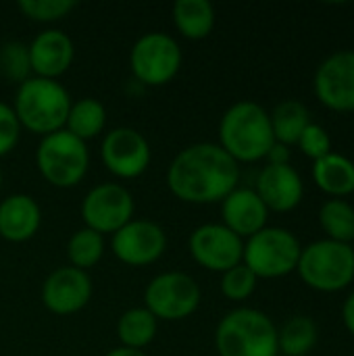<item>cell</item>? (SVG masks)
<instances>
[{
	"label": "cell",
	"mask_w": 354,
	"mask_h": 356,
	"mask_svg": "<svg viewBox=\"0 0 354 356\" xmlns=\"http://www.w3.org/2000/svg\"><path fill=\"white\" fill-rule=\"evenodd\" d=\"M104 356H146L142 350H136V348H125V346H117L113 350H108Z\"/></svg>",
	"instance_id": "35"
},
{
	"label": "cell",
	"mask_w": 354,
	"mask_h": 356,
	"mask_svg": "<svg viewBox=\"0 0 354 356\" xmlns=\"http://www.w3.org/2000/svg\"><path fill=\"white\" fill-rule=\"evenodd\" d=\"M113 254L129 267H146L156 263L167 250L163 227L148 219H131L111 236Z\"/></svg>",
	"instance_id": "12"
},
{
	"label": "cell",
	"mask_w": 354,
	"mask_h": 356,
	"mask_svg": "<svg viewBox=\"0 0 354 356\" xmlns=\"http://www.w3.org/2000/svg\"><path fill=\"white\" fill-rule=\"evenodd\" d=\"M202 292L196 280L184 271H167L152 277L144 290V309L156 321H182L196 313Z\"/></svg>",
	"instance_id": "9"
},
{
	"label": "cell",
	"mask_w": 354,
	"mask_h": 356,
	"mask_svg": "<svg viewBox=\"0 0 354 356\" xmlns=\"http://www.w3.org/2000/svg\"><path fill=\"white\" fill-rule=\"evenodd\" d=\"M221 217L223 225L234 232L238 238L248 240L267 227L269 211L255 192V188H236L221 200Z\"/></svg>",
	"instance_id": "18"
},
{
	"label": "cell",
	"mask_w": 354,
	"mask_h": 356,
	"mask_svg": "<svg viewBox=\"0 0 354 356\" xmlns=\"http://www.w3.org/2000/svg\"><path fill=\"white\" fill-rule=\"evenodd\" d=\"M319 225L328 240L353 244L354 242V207L348 200L330 198L319 209Z\"/></svg>",
	"instance_id": "26"
},
{
	"label": "cell",
	"mask_w": 354,
	"mask_h": 356,
	"mask_svg": "<svg viewBox=\"0 0 354 356\" xmlns=\"http://www.w3.org/2000/svg\"><path fill=\"white\" fill-rule=\"evenodd\" d=\"M317 325L307 315H296L288 319L282 330H277V353L284 356H307L317 346Z\"/></svg>",
	"instance_id": "24"
},
{
	"label": "cell",
	"mask_w": 354,
	"mask_h": 356,
	"mask_svg": "<svg viewBox=\"0 0 354 356\" xmlns=\"http://www.w3.org/2000/svg\"><path fill=\"white\" fill-rule=\"evenodd\" d=\"M255 192L269 213H290L303 202L305 184L292 165H265L257 177Z\"/></svg>",
	"instance_id": "16"
},
{
	"label": "cell",
	"mask_w": 354,
	"mask_h": 356,
	"mask_svg": "<svg viewBox=\"0 0 354 356\" xmlns=\"http://www.w3.org/2000/svg\"><path fill=\"white\" fill-rule=\"evenodd\" d=\"M156 323L159 321L154 319V315L148 309L134 307V309L125 311L119 317V321H117V338H119L121 346L142 350L154 340Z\"/></svg>",
	"instance_id": "25"
},
{
	"label": "cell",
	"mask_w": 354,
	"mask_h": 356,
	"mask_svg": "<svg viewBox=\"0 0 354 356\" xmlns=\"http://www.w3.org/2000/svg\"><path fill=\"white\" fill-rule=\"evenodd\" d=\"M217 15L209 0H177L173 4V23L188 40H204L215 27Z\"/></svg>",
	"instance_id": "21"
},
{
	"label": "cell",
	"mask_w": 354,
	"mask_h": 356,
	"mask_svg": "<svg viewBox=\"0 0 354 356\" xmlns=\"http://www.w3.org/2000/svg\"><path fill=\"white\" fill-rule=\"evenodd\" d=\"M29 52V67L33 77L44 79H58L63 73L69 71L75 58L73 40L61 29H44L40 31L31 44H27Z\"/></svg>",
	"instance_id": "17"
},
{
	"label": "cell",
	"mask_w": 354,
	"mask_h": 356,
	"mask_svg": "<svg viewBox=\"0 0 354 356\" xmlns=\"http://www.w3.org/2000/svg\"><path fill=\"white\" fill-rule=\"evenodd\" d=\"M92 298V280L88 271L75 267L54 269L42 284V302L54 315L79 313Z\"/></svg>",
	"instance_id": "15"
},
{
	"label": "cell",
	"mask_w": 354,
	"mask_h": 356,
	"mask_svg": "<svg viewBox=\"0 0 354 356\" xmlns=\"http://www.w3.org/2000/svg\"><path fill=\"white\" fill-rule=\"evenodd\" d=\"M257 284H259V277L244 263L221 273V294L234 302H242L250 298L257 290Z\"/></svg>",
	"instance_id": "29"
},
{
	"label": "cell",
	"mask_w": 354,
	"mask_h": 356,
	"mask_svg": "<svg viewBox=\"0 0 354 356\" xmlns=\"http://www.w3.org/2000/svg\"><path fill=\"white\" fill-rule=\"evenodd\" d=\"M300 242L286 227H263L244 240L242 263L259 280H277L296 271L300 259Z\"/></svg>",
	"instance_id": "7"
},
{
	"label": "cell",
	"mask_w": 354,
	"mask_h": 356,
	"mask_svg": "<svg viewBox=\"0 0 354 356\" xmlns=\"http://www.w3.org/2000/svg\"><path fill=\"white\" fill-rule=\"evenodd\" d=\"M134 196L121 184H98L81 200V219L88 229L104 236L115 234L134 219Z\"/></svg>",
	"instance_id": "10"
},
{
	"label": "cell",
	"mask_w": 354,
	"mask_h": 356,
	"mask_svg": "<svg viewBox=\"0 0 354 356\" xmlns=\"http://www.w3.org/2000/svg\"><path fill=\"white\" fill-rule=\"evenodd\" d=\"M296 146L300 148V152L305 156L313 159V163H315V161H319V159H323V156H328L332 152V138L325 131V127H321L317 123H311L303 131V136L296 142Z\"/></svg>",
	"instance_id": "31"
},
{
	"label": "cell",
	"mask_w": 354,
	"mask_h": 356,
	"mask_svg": "<svg viewBox=\"0 0 354 356\" xmlns=\"http://www.w3.org/2000/svg\"><path fill=\"white\" fill-rule=\"evenodd\" d=\"M317 100L334 113H354V50L330 54L315 71Z\"/></svg>",
	"instance_id": "13"
},
{
	"label": "cell",
	"mask_w": 354,
	"mask_h": 356,
	"mask_svg": "<svg viewBox=\"0 0 354 356\" xmlns=\"http://www.w3.org/2000/svg\"><path fill=\"white\" fill-rule=\"evenodd\" d=\"M42 223L40 204L29 194H10L0 200V238L13 244L31 240Z\"/></svg>",
	"instance_id": "19"
},
{
	"label": "cell",
	"mask_w": 354,
	"mask_h": 356,
	"mask_svg": "<svg viewBox=\"0 0 354 356\" xmlns=\"http://www.w3.org/2000/svg\"><path fill=\"white\" fill-rule=\"evenodd\" d=\"M313 181L330 198H346L354 194V161L344 154L330 152L313 163Z\"/></svg>",
	"instance_id": "20"
},
{
	"label": "cell",
	"mask_w": 354,
	"mask_h": 356,
	"mask_svg": "<svg viewBox=\"0 0 354 356\" xmlns=\"http://www.w3.org/2000/svg\"><path fill=\"white\" fill-rule=\"evenodd\" d=\"M269 119H271V129H273L275 142L286 144V146H296L303 131L313 123L307 104L300 100H292V98L282 100L269 113Z\"/></svg>",
	"instance_id": "22"
},
{
	"label": "cell",
	"mask_w": 354,
	"mask_h": 356,
	"mask_svg": "<svg viewBox=\"0 0 354 356\" xmlns=\"http://www.w3.org/2000/svg\"><path fill=\"white\" fill-rule=\"evenodd\" d=\"M192 259L207 271L225 273L242 263L244 240L230 232L223 223L198 225L188 240Z\"/></svg>",
	"instance_id": "11"
},
{
	"label": "cell",
	"mask_w": 354,
	"mask_h": 356,
	"mask_svg": "<svg viewBox=\"0 0 354 356\" xmlns=\"http://www.w3.org/2000/svg\"><path fill=\"white\" fill-rule=\"evenodd\" d=\"M240 165L215 142L190 144L167 169V186L188 204H215L238 188Z\"/></svg>",
	"instance_id": "1"
},
{
	"label": "cell",
	"mask_w": 354,
	"mask_h": 356,
	"mask_svg": "<svg viewBox=\"0 0 354 356\" xmlns=\"http://www.w3.org/2000/svg\"><path fill=\"white\" fill-rule=\"evenodd\" d=\"M35 165L40 175L50 186L75 188L88 173L90 150L86 142L67 129H61L40 140L35 150Z\"/></svg>",
	"instance_id": "6"
},
{
	"label": "cell",
	"mask_w": 354,
	"mask_h": 356,
	"mask_svg": "<svg viewBox=\"0 0 354 356\" xmlns=\"http://www.w3.org/2000/svg\"><path fill=\"white\" fill-rule=\"evenodd\" d=\"M290 156H292L290 146L275 142L267 152V165H290Z\"/></svg>",
	"instance_id": "33"
},
{
	"label": "cell",
	"mask_w": 354,
	"mask_h": 356,
	"mask_svg": "<svg viewBox=\"0 0 354 356\" xmlns=\"http://www.w3.org/2000/svg\"><path fill=\"white\" fill-rule=\"evenodd\" d=\"M27 44L23 42H4L0 46V75L13 83H23L31 75Z\"/></svg>",
	"instance_id": "28"
},
{
	"label": "cell",
	"mask_w": 354,
	"mask_h": 356,
	"mask_svg": "<svg viewBox=\"0 0 354 356\" xmlns=\"http://www.w3.org/2000/svg\"><path fill=\"white\" fill-rule=\"evenodd\" d=\"M296 273L303 284L315 292H342L354 282L353 244L323 238L309 246H303Z\"/></svg>",
	"instance_id": "5"
},
{
	"label": "cell",
	"mask_w": 354,
	"mask_h": 356,
	"mask_svg": "<svg viewBox=\"0 0 354 356\" xmlns=\"http://www.w3.org/2000/svg\"><path fill=\"white\" fill-rule=\"evenodd\" d=\"M102 254H104V236L88 227L77 229L67 242V259L75 269L88 271L90 267L98 265Z\"/></svg>",
	"instance_id": "27"
},
{
	"label": "cell",
	"mask_w": 354,
	"mask_h": 356,
	"mask_svg": "<svg viewBox=\"0 0 354 356\" xmlns=\"http://www.w3.org/2000/svg\"><path fill=\"white\" fill-rule=\"evenodd\" d=\"M2 179H4V177H2V169H0V190H2Z\"/></svg>",
	"instance_id": "36"
},
{
	"label": "cell",
	"mask_w": 354,
	"mask_h": 356,
	"mask_svg": "<svg viewBox=\"0 0 354 356\" xmlns=\"http://www.w3.org/2000/svg\"><path fill=\"white\" fill-rule=\"evenodd\" d=\"M182 48L165 31H148L140 35L129 50V69L144 86H165L182 69Z\"/></svg>",
	"instance_id": "8"
},
{
	"label": "cell",
	"mask_w": 354,
	"mask_h": 356,
	"mask_svg": "<svg viewBox=\"0 0 354 356\" xmlns=\"http://www.w3.org/2000/svg\"><path fill=\"white\" fill-rule=\"evenodd\" d=\"M21 138V123L10 104L0 100V156H6Z\"/></svg>",
	"instance_id": "32"
},
{
	"label": "cell",
	"mask_w": 354,
	"mask_h": 356,
	"mask_svg": "<svg viewBox=\"0 0 354 356\" xmlns=\"http://www.w3.org/2000/svg\"><path fill=\"white\" fill-rule=\"evenodd\" d=\"M275 356H284V355H280V353H277V355H275Z\"/></svg>",
	"instance_id": "37"
},
{
	"label": "cell",
	"mask_w": 354,
	"mask_h": 356,
	"mask_svg": "<svg viewBox=\"0 0 354 356\" xmlns=\"http://www.w3.org/2000/svg\"><path fill=\"white\" fill-rule=\"evenodd\" d=\"M342 321H344V327L348 330V334L354 338V292L348 294V298L342 305Z\"/></svg>",
	"instance_id": "34"
},
{
	"label": "cell",
	"mask_w": 354,
	"mask_h": 356,
	"mask_svg": "<svg viewBox=\"0 0 354 356\" xmlns=\"http://www.w3.org/2000/svg\"><path fill=\"white\" fill-rule=\"evenodd\" d=\"M215 348L219 356H275L277 327L263 311L240 307L219 321Z\"/></svg>",
	"instance_id": "4"
},
{
	"label": "cell",
	"mask_w": 354,
	"mask_h": 356,
	"mask_svg": "<svg viewBox=\"0 0 354 356\" xmlns=\"http://www.w3.org/2000/svg\"><path fill=\"white\" fill-rule=\"evenodd\" d=\"M71 96L58 79L29 77L19 83L13 100V111L21 123V129H27L38 136H48L65 129V121L71 108Z\"/></svg>",
	"instance_id": "3"
},
{
	"label": "cell",
	"mask_w": 354,
	"mask_h": 356,
	"mask_svg": "<svg viewBox=\"0 0 354 356\" xmlns=\"http://www.w3.org/2000/svg\"><path fill=\"white\" fill-rule=\"evenodd\" d=\"M275 144L269 113L252 100L232 104L219 121V146L240 165L267 159Z\"/></svg>",
	"instance_id": "2"
},
{
	"label": "cell",
	"mask_w": 354,
	"mask_h": 356,
	"mask_svg": "<svg viewBox=\"0 0 354 356\" xmlns=\"http://www.w3.org/2000/svg\"><path fill=\"white\" fill-rule=\"evenodd\" d=\"M102 163L119 179L140 177L150 161L152 150L148 140L134 127H115L102 140Z\"/></svg>",
	"instance_id": "14"
},
{
	"label": "cell",
	"mask_w": 354,
	"mask_h": 356,
	"mask_svg": "<svg viewBox=\"0 0 354 356\" xmlns=\"http://www.w3.org/2000/svg\"><path fill=\"white\" fill-rule=\"evenodd\" d=\"M106 125V108L96 98H79L71 102L65 129L79 138L81 142H88L102 134Z\"/></svg>",
	"instance_id": "23"
},
{
	"label": "cell",
	"mask_w": 354,
	"mask_h": 356,
	"mask_svg": "<svg viewBox=\"0 0 354 356\" xmlns=\"http://www.w3.org/2000/svg\"><path fill=\"white\" fill-rule=\"evenodd\" d=\"M77 6L75 0H19L17 8L31 21L52 23L71 15Z\"/></svg>",
	"instance_id": "30"
}]
</instances>
